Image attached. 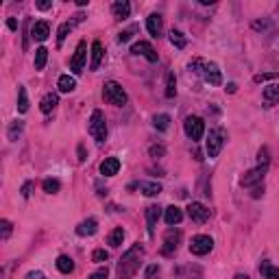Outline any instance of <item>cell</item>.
Listing matches in <instances>:
<instances>
[{
  "mask_svg": "<svg viewBox=\"0 0 279 279\" xmlns=\"http://www.w3.org/2000/svg\"><path fill=\"white\" fill-rule=\"evenodd\" d=\"M142 257H144V249L140 247V244H133V247L120 257V262H118V268H116L118 279H133L135 273L140 270Z\"/></svg>",
  "mask_w": 279,
  "mask_h": 279,
  "instance_id": "cell-1",
  "label": "cell"
},
{
  "mask_svg": "<svg viewBox=\"0 0 279 279\" xmlns=\"http://www.w3.org/2000/svg\"><path fill=\"white\" fill-rule=\"evenodd\" d=\"M88 133L94 137L98 144H103L105 140H107V120H105V114L101 109L92 111V118H90V124H88Z\"/></svg>",
  "mask_w": 279,
  "mask_h": 279,
  "instance_id": "cell-2",
  "label": "cell"
},
{
  "mask_svg": "<svg viewBox=\"0 0 279 279\" xmlns=\"http://www.w3.org/2000/svg\"><path fill=\"white\" fill-rule=\"evenodd\" d=\"M103 98L109 105H116V107H122L127 105V92L118 81H107L103 85Z\"/></svg>",
  "mask_w": 279,
  "mask_h": 279,
  "instance_id": "cell-3",
  "label": "cell"
},
{
  "mask_svg": "<svg viewBox=\"0 0 279 279\" xmlns=\"http://www.w3.org/2000/svg\"><path fill=\"white\" fill-rule=\"evenodd\" d=\"M183 131H185V135H188L192 142H198V140L205 135V122H203V118L188 116V118H185V122H183Z\"/></svg>",
  "mask_w": 279,
  "mask_h": 279,
  "instance_id": "cell-4",
  "label": "cell"
},
{
  "mask_svg": "<svg viewBox=\"0 0 279 279\" xmlns=\"http://www.w3.org/2000/svg\"><path fill=\"white\" fill-rule=\"evenodd\" d=\"M225 133L223 129H212L210 135H207V144H205V149H207V155L210 157H218V153L223 151V144H225Z\"/></svg>",
  "mask_w": 279,
  "mask_h": 279,
  "instance_id": "cell-5",
  "label": "cell"
},
{
  "mask_svg": "<svg viewBox=\"0 0 279 279\" xmlns=\"http://www.w3.org/2000/svg\"><path fill=\"white\" fill-rule=\"evenodd\" d=\"M212 249H214V240H212L210 236H203V234L201 236H194V238H192V242H190V253L192 255H198V257L207 255Z\"/></svg>",
  "mask_w": 279,
  "mask_h": 279,
  "instance_id": "cell-6",
  "label": "cell"
},
{
  "mask_svg": "<svg viewBox=\"0 0 279 279\" xmlns=\"http://www.w3.org/2000/svg\"><path fill=\"white\" fill-rule=\"evenodd\" d=\"M179 240H181V231L179 229H168L166 231V236H164V247H162V255L166 257H170V255H175V251L179 247Z\"/></svg>",
  "mask_w": 279,
  "mask_h": 279,
  "instance_id": "cell-7",
  "label": "cell"
},
{
  "mask_svg": "<svg viewBox=\"0 0 279 279\" xmlns=\"http://www.w3.org/2000/svg\"><path fill=\"white\" fill-rule=\"evenodd\" d=\"M266 170H268V166H257V168L249 170L247 175L240 179L242 188H255V185H260L264 181V175H266Z\"/></svg>",
  "mask_w": 279,
  "mask_h": 279,
  "instance_id": "cell-8",
  "label": "cell"
},
{
  "mask_svg": "<svg viewBox=\"0 0 279 279\" xmlns=\"http://www.w3.org/2000/svg\"><path fill=\"white\" fill-rule=\"evenodd\" d=\"M85 59H88V44L85 42H79L77 50H75V57H72L70 61V70L75 72V75H81L83 68H85Z\"/></svg>",
  "mask_w": 279,
  "mask_h": 279,
  "instance_id": "cell-9",
  "label": "cell"
},
{
  "mask_svg": "<svg viewBox=\"0 0 279 279\" xmlns=\"http://www.w3.org/2000/svg\"><path fill=\"white\" fill-rule=\"evenodd\" d=\"M201 77H203L210 85H221V83H223V72H221V68H218L214 61H205Z\"/></svg>",
  "mask_w": 279,
  "mask_h": 279,
  "instance_id": "cell-10",
  "label": "cell"
},
{
  "mask_svg": "<svg viewBox=\"0 0 279 279\" xmlns=\"http://www.w3.org/2000/svg\"><path fill=\"white\" fill-rule=\"evenodd\" d=\"M188 216H190L194 223L203 225V223L210 221V210L205 207L203 203H190V205H188Z\"/></svg>",
  "mask_w": 279,
  "mask_h": 279,
  "instance_id": "cell-11",
  "label": "cell"
},
{
  "mask_svg": "<svg viewBox=\"0 0 279 279\" xmlns=\"http://www.w3.org/2000/svg\"><path fill=\"white\" fill-rule=\"evenodd\" d=\"M131 52H133V55H142L146 61H151V63L157 61V52L149 42H135L133 48H131Z\"/></svg>",
  "mask_w": 279,
  "mask_h": 279,
  "instance_id": "cell-12",
  "label": "cell"
},
{
  "mask_svg": "<svg viewBox=\"0 0 279 279\" xmlns=\"http://www.w3.org/2000/svg\"><path fill=\"white\" fill-rule=\"evenodd\" d=\"M146 29L153 37H162V31H164V22H162V16L159 13H151L149 18H146Z\"/></svg>",
  "mask_w": 279,
  "mask_h": 279,
  "instance_id": "cell-13",
  "label": "cell"
},
{
  "mask_svg": "<svg viewBox=\"0 0 279 279\" xmlns=\"http://www.w3.org/2000/svg\"><path fill=\"white\" fill-rule=\"evenodd\" d=\"M159 216H162V207H159V205H149V207H146V225H149V236L155 234V225L159 221Z\"/></svg>",
  "mask_w": 279,
  "mask_h": 279,
  "instance_id": "cell-14",
  "label": "cell"
},
{
  "mask_svg": "<svg viewBox=\"0 0 279 279\" xmlns=\"http://www.w3.org/2000/svg\"><path fill=\"white\" fill-rule=\"evenodd\" d=\"M164 221L168 227H175V225L183 221V212L179 210L177 205H170V207H166V212H164Z\"/></svg>",
  "mask_w": 279,
  "mask_h": 279,
  "instance_id": "cell-15",
  "label": "cell"
},
{
  "mask_svg": "<svg viewBox=\"0 0 279 279\" xmlns=\"http://www.w3.org/2000/svg\"><path fill=\"white\" fill-rule=\"evenodd\" d=\"M118 170H120V159L118 157H105V162L101 164V175L114 177V175H118Z\"/></svg>",
  "mask_w": 279,
  "mask_h": 279,
  "instance_id": "cell-16",
  "label": "cell"
},
{
  "mask_svg": "<svg viewBox=\"0 0 279 279\" xmlns=\"http://www.w3.org/2000/svg\"><path fill=\"white\" fill-rule=\"evenodd\" d=\"M50 35V24L46 22V20H42V22H35L31 29V37L37 39V42H44L46 37Z\"/></svg>",
  "mask_w": 279,
  "mask_h": 279,
  "instance_id": "cell-17",
  "label": "cell"
},
{
  "mask_svg": "<svg viewBox=\"0 0 279 279\" xmlns=\"http://www.w3.org/2000/svg\"><path fill=\"white\" fill-rule=\"evenodd\" d=\"M103 57H105L103 44L96 39V42H92V61H90V70H98V68H101Z\"/></svg>",
  "mask_w": 279,
  "mask_h": 279,
  "instance_id": "cell-18",
  "label": "cell"
},
{
  "mask_svg": "<svg viewBox=\"0 0 279 279\" xmlns=\"http://www.w3.org/2000/svg\"><path fill=\"white\" fill-rule=\"evenodd\" d=\"M96 229H98V221H96V218H88V221H83V223L77 225V234L83 236V238L85 236H94Z\"/></svg>",
  "mask_w": 279,
  "mask_h": 279,
  "instance_id": "cell-19",
  "label": "cell"
},
{
  "mask_svg": "<svg viewBox=\"0 0 279 279\" xmlns=\"http://www.w3.org/2000/svg\"><path fill=\"white\" fill-rule=\"evenodd\" d=\"M111 11H114L116 20H127L131 16V5L127 3V0H118V3L111 5Z\"/></svg>",
  "mask_w": 279,
  "mask_h": 279,
  "instance_id": "cell-20",
  "label": "cell"
},
{
  "mask_svg": "<svg viewBox=\"0 0 279 279\" xmlns=\"http://www.w3.org/2000/svg\"><path fill=\"white\" fill-rule=\"evenodd\" d=\"M135 188L142 192L144 196H157L159 192H162V185H159L157 181H140Z\"/></svg>",
  "mask_w": 279,
  "mask_h": 279,
  "instance_id": "cell-21",
  "label": "cell"
},
{
  "mask_svg": "<svg viewBox=\"0 0 279 279\" xmlns=\"http://www.w3.org/2000/svg\"><path fill=\"white\" fill-rule=\"evenodd\" d=\"M57 105H59V96L50 92V94H46L42 98V103H39V109H42V114H50V111L55 109Z\"/></svg>",
  "mask_w": 279,
  "mask_h": 279,
  "instance_id": "cell-22",
  "label": "cell"
},
{
  "mask_svg": "<svg viewBox=\"0 0 279 279\" xmlns=\"http://www.w3.org/2000/svg\"><path fill=\"white\" fill-rule=\"evenodd\" d=\"M264 101L268 105H279V83H270L264 88Z\"/></svg>",
  "mask_w": 279,
  "mask_h": 279,
  "instance_id": "cell-23",
  "label": "cell"
},
{
  "mask_svg": "<svg viewBox=\"0 0 279 279\" xmlns=\"http://www.w3.org/2000/svg\"><path fill=\"white\" fill-rule=\"evenodd\" d=\"M57 88H59V92H63V94H70V92H75L77 81L70 75H61L57 81Z\"/></svg>",
  "mask_w": 279,
  "mask_h": 279,
  "instance_id": "cell-24",
  "label": "cell"
},
{
  "mask_svg": "<svg viewBox=\"0 0 279 279\" xmlns=\"http://www.w3.org/2000/svg\"><path fill=\"white\" fill-rule=\"evenodd\" d=\"M168 39H170V44L175 46V48H179V50H183L185 46H188V37H185L181 31H177V29H172V31H170Z\"/></svg>",
  "mask_w": 279,
  "mask_h": 279,
  "instance_id": "cell-25",
  "label": "cell"
},
{
  "mask_svg": "<svg viewBox=\"0 0 279 279\" xmlns=\"http://www.w3.org/2000/svg\"><path fill=\"white\" fill-rule=\"evenodd\" d=\"M260 273H262L264 279H279V268L273 266V264L266 262V260L260 264Z\"/></svg>",
  "mask_w": 279,
  "mask_h": 279,
  "instance_id": "cell-26",
  "label": "cell"
},
{
  "mask_svg": "<svg viewBox=\"0 0 279 279\" xmlns=\"http://www.w3.org/2000/svg\"><path fill=\"white\" fill-rule=\"evenodd\" d=\"M18 111H20V114H26V111H29V96H26L24 85H20V88H18Z\"/></svg>",
  "mask_w": 279,
  "mask_h": 279,
  "instance_id": "cell-27",
  "label": "cell"
},
{
  "mask_svg": "<svg viewBox=\"0 0 279 279\" xmlns=\"http://www.w3.org/2000/svg\"><path fill=\"white\" fill-rule=\"evenodd\" d=\"M57 268L61 270L63 275H70L72 270H75V262H72L68 255H59L57 257Z\"/></svg>",
  "mask_w": 279,
  "mask_h": 279,
  "instance_id": "cell-28",
  "label": "cell"
},
{
  "mask_svg": "<svg viewBox=\"0 0 279 279\" xmlns=\"http://www.w3.org/2000/svg\"><path fill=\"white\" fill-rule=\"evenodd\" d=\"M46 61H48V50H46L44 46H39L35 50V70H44Z\"/></svg>",
  "mask_w": 279,
  "mask_h": 279,
  "instance_id": "cell-29",
  "label": "cell"
},
{
  "mask_svg": "<svg viewBox=\"0 0 279 279\" xmlns=\"http://www.w3.org/2000/svg\"><path fill=\"white\" fill-rule=\"evenodd\" d=\"M153 127H155L157 131H166L170 127V116L168 114H157L155 118H153Z\"/></svg>",
  "mask_w": 279,
  "mask_h": 279,
  "instance_id": "cell-30",
  "label": "cell"
},
{
  "mask_svg": "<svg viewBox=\"0 0 279 279\" xmlns=\"http://www.w3.org/2000/svg\"><path fill=\"white\" fill-rule=\"evenodd\" d=\"M122 240H124V229H122V227H116V229L109 234V244H111L114 249H118V247L122 244Z\"/></svg>",
  "mask_w": 279,
  "mask_h": 279,
  "instance_id": "cell-31",
  "label": "cell"
},
{
  "mask_svg": "<svg viewBox=\"0 0 279 279\" xmlns=\"http://www.w3.org/2000/svg\"><path fill=\"white\" fill-rule=\"evenodd\" d=\"M42 188H44V192H46V194H57V192L61 190V183H59L57 179H44Z\"/></svg>",
  "mask_w": 279,
  "mask_h": 279,
  "instance_id": "cell-32",
  "label": "cell"
},
{
  "mask_svg": "<svg viewBox=\"0 0 279 279\" xmlns=\"http://www.w3.org/2000/svg\"><path fill=\"white\" fill-rule=\"evenodd\" d=\"M72 26H75V22H63L61 26H59V33H57V44L63 46L65 37H68V33L72 31Z\"/></svg>",
  "mask_w": 279,
  "mask_h": 279,
  "instance_id": "cell-33",
  "label": "cell"
},
{
  "mask_svg": "<svg viewBox=\"0 0 279 279\" xmlns=\"http://www.w3.org/2000/svg\"><path fill=\"white\" fill-rule=\"evenodd\" d=\"M175 94H177V81H175V75L168 72V77H166V96L175 98Z\"/></svg>",
  "mask_w": 279,
  "mask_h": 279,
  "instance_id": "cell-34",
  "label": "cell"
},
{
  "mask_svg": "<svg viewBox=\"0 0 279 279\" xmlns=\"http://www.w3.org/2000/svg\"><path fill=\"white\" fill-rule=\"evenodd\" d=\"M22 129H24V122H22V120H16V122H11L9 131H7V135H9V140H11V142H13V140H18V135L22 133Z\"/></svg>",
  "mask_w": 279,
  "mask_h": 279,
  "instance_id": "cell-35",
  "label": "cell"
},
{
  "mask_svg": "<svg viewBox=\"0 0 279 279\" xmlns=\"http://www.w3.org/2000/svg\"><path fill=\"white\" fill-rule=\"evenodd\" d=\"M270 164V153L268 146H262L260 153H257V166H268Z\"/></svg>",
  "mask_w": 279,
  "mask_h": 279,
  "instance_id": "cell-36",
  "label": "cell"
},
{
  "mask_svg": "<svg viewBox=\"0 0 279 279\" xmlns=\"http://www.w3.org/2000/svg\"><path fill=\"white\" fill-rule=\"evenodd\" d=\"M109 260V253L105 249H96L94 253H92V262H96V264H101V262H107Z\"/></svg>",
  "mask_w": 279,
  "mask_h": 279,
  "instance_id": "cell-37",
  "label": "cell"
},
{
  "mask_svg": "<svg viewBox=\"0 0 279 279\" xmlns=\"http://www.w3.org/2000/svg\"><path fill=\"white\" fill-rule=\"evenodd\" d=\"M0 229H3V234H0V238H3V240H9L13 225H11L9 221H7V218H3V221H0Z\"/></svg>",
  "mask_w": 279,
  "mask_h": 279,
  "instance_id": "cell-38",
  "label": "cell"
},
{
  "mask_svg": "<svg viewBox=\"0 0 279 279\" xmlns=\"http://www.w3.org/2000/svg\"><path fill=\"white\" fill-rule=\"evenodd\" d=\"M149 155L155 157V159H157V157H164V155H166V149H164L162 144H153L151 149H149Z\"/></svg>",
  "mask_w": 279,
  "mask_h": 279,
  "instance_id": "cell-39",
  "label": "cell"
},
{
  "mask_svg": "<svg viewBox=\"0 0 279 279\" xmlns=\"http://www.w3.org/2000/svg\"><path fill=\"white\" fill-rule=\"evenodd\" d=\"M133 33H135V26H131V29H129V31H122V33H120V35H118V42H120V44H124V42H129V39H131V35H133Z\"/></svg>",
  "mask_w": 279,
  "mask_h": 279,
  "instance_id": "cell-40",
  "label": "cell"
},
{
  "mask_svg": "<svg viewBox=\"0 0 279 279\" xmlns=\"http://www.w3.org/2000/svg\"><path fill=\"white\" fill-rule=\"evenodd\" d=\"M157 270H159L157 264H151V266H146V270H144V279H153V277L157 275Z\"/></svg>",
  "mask_w": 279,
  "mask_h": 279,
  "instance_id": "cell-41",
  "label": "cell"
},
{
  "mask_svg": "<svg viewBox=\"0 0 279 279\" xmlns=\"http://www.w3.org/2000/svg\"><path fill=\"white\" fill-rule=\"evenodd\" d=\"M107 275H109V273H107V268H98L96 273H92L88 279H107Z\"/></svg>",
  "mask_w": 279,
  "mask_h": 279,
  "instance_id": "cell-42",
  "label": "cell"
},
{
  "mask_svg": "<svg viewBox=\"0 0 279 279\" xmlns=\"http://www.w3.org/2000/svg\"><path fill=\"white\" fill-rule=\"evenodd\" d=\"M31 190H33V183H31V181H26V183L22 185V190H20V192H22V196H24V198H29V196H31Z\"/></svg>",
  "mask_w": 279,
  "mask_h": 279,
  "instance_id": "cell-43",
  "label": "cell"
},
{
  "mask_svg": "<svg viewBox=\"0 0 279 279\" xmlns=\"http://www.w3.org/2000/svg\"><path fill=\"white\" fill-rule=\"evenodd\" d=\"M275 77H277L275 72H273V75H255L253 81H255V83H262V81H268V79H275Z\"/></svg>",
  "mask_w": 279,
  "mask_h": 279,
  "instance_id": "cell-44",
  "label": "cell"
},
{
  "mask_svg": "<svg viewBox=\"0 0 279 279\" xmlns=\"http://www.w3.org/2000/svg\"><path fill=\"white\" fill-rule=\"evenodd\" d=\"M42 277H44V273H39V270H35V273H29L24 279H42Z\"/></svg>",
  "mask_w": 279,
  "mask_h": 279,
  "instance_id": "cell-45",
  "label": "cell"
},
{
  "mask_svg": "<svg viewBox=\"0 0 279 279\" xmlns=\"http://www.w3.org/2000/svg\"><path fill=\"white\" fill-rule=\"evenodd\" d=\"M85 149H83V144H79V162H85Z\"/></svg>",
  "mask_w": 279,
  "mask_h": 279,
  "instance_id": "cell-46",
  "label": "cell"
},
{
  "mask_svg": "<svg viewBox=\"0 0 279 279\" xmlns=\"http://www.w3.org/2000/svg\"><path fill=\"white\" fill-rule=\"evenodd\" d=\"M7 26H9L11 31H16V29H18V22H16L13 18H9V20H7Z\"/></svg>",
  "mask_w": 279,
  "mask_h": 279,
  "instance_id": "cell-47",
  "label": "cell"
},
{
  "mask_svg": "<svg viewBox=\"0 0 279 279\" xmlns=\"http://www.w3.org/2000/svg\"><path fill=\"white\" fill-rule=\"evenodd\" d=\"M50 5H52V3H37V9L46 11V9H50Z\"/></svg>",
  "mask_w": 279,
  "mask_h": 279,
  "instance_id": "cell-48",
  "label": "cell"
},
{
  "mask_svg": "<svg viewBox=\"0 0 279 279\" xmlns=\"http://www.w3.org/2000/svg\"><path fill=\"white\" fill-rule=\"evenodd\" d=\"M236 88H238L236 83H229V85H227V92H231V94H234V92H236Z\"/></svg>",
  "mask_w": 279,
  "mask_h": 279,
  "instance_id": "cell-49",
  "label": "cell"
},
{
  "mask_svg": "<svg viewBox=\"0 0 279 279\" xmlns=\"http://www.w3.org/2000/svg\"><path fill=\"white\" fill-rule=\"evenodd\" d=\"M234 279H251V277H249V275H244V273H238Z\"/></svg>",
  "mask_w": 279,
  "mask_h": 279,
  "instance_id": "cell-50",
  "label": "cell"
},
{
  "mask_svg": "<svg viewBox=\"0 0 279 279\" xmlns=\"http://www.w3.org/2000/svg\"><path fill=\"white\" fill-rule=\"evenodd\" d=\"M42 279H46V277H42Z\"/></svg>",
  "mask_w": 279,
  "mask_h": 279,
  "instance_id": "cell-51",
  "label": "cell"
}]
</instances>
